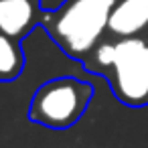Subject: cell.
I'll return each instance as SVG.
<instances>
[{
    "instance_id": "6da1fadb",
    "label": "cell",
    "mask_w": 148,
    "mask_h": 148,
    "mask_svg": "<svg viewBox=\"0 0 148 148\" xmlns=\"http://www.w3.org/2000/svg\"><path fill=\"white\" fill-rule=\"evenodd\" d=\"M118 0H65L61 8L47 12L45 25L55 43L73 59L87 61L97 47Z\"/></svg>"
},
{
    "instance_id": "7a4b0ae2",
    "label": "cell",
    "mask_w": 148,
    "mask_h": 148,
    "mask_svg": "<svg viewBox=\"0 0 148 148\" xmlns=\"http://www.w3.org/2000/svg\"><path fill=\"white\" fill-rule=\"evenodd\" d=\"M93 97V87L77 77H55L43 83L31 101L29 118L53 130L73 126L85 114Z\"/></svg>"
},
{
    "instance_id": "3957f363",
    "label": "cell",
    "mask_w": 148,
    "mask_h": 148,
    "mask_svg": "<svg viewBox=\"0 0 148 148\" xmlns=\"http://www.w3.org/2000/svg\"><path fill=\"white\" fill-rule=\"evenodd\" d=\"M106 77L118 101L130 108L148 106V41L144 37L118 39Z\"/></svg>"
},
{
    "instance_id": "277c9868",
    "label": "cell",
    "mask_w": 148,
    "mask_h": 148,
    "mask_svg": "<svg viewBox=\"0 0 148 148\" xmlns=\"http://www.w3.org/2000/svg\"><path fill=\"white\" fill-rule=\"evenodd\" d=\"M108 31L118 39L148 33V0H118L108 21Z\"/></svg>"
},
{
    "instance_id": "5b68a950",
    "label": "cell",
    "mask_w": 148,
    "mask_h": 148,
    "mask_svg": "<svg viewBox=\"0 0 148 148\" xmlns=\"http://www.w3.org/2000/svg\"><path fill=\"white\" fill-rule=\"evenodd\" d=\"M39 23V0H0V33L21 41Z\"/></svg>"
},
{
    "instance_id": "8992f818",
    "label": "cell",
    "mask_w": 148,
    "mask_h": 148,
    "mask_svg": "<svg viewBox=\"0 0 148 148\" xmlns=\"http://www.w3.org/2000/svg\"><path fill=\"white\" fill-rule=\"evenodd\" d=\"M25 57L18 39L0 33V81H10L21 75Z\"/></svg>"
},
{
    "instance_id": "52a82bcc",
    "label": "cell",
    "mask_w": 148,
    "mask_h": 148,
    "mask_svg": "<svg viewBox=\"0 0 148 148\" xmlns=\"http://www.w3.org/2000/svg\"><path fill=\"white\" fill-rule=\"evenodd\" d=\"M114 57H116V41H101L97 43V47L93 49V61L87 63L85 67L89 71H95V73H101L106 75L114 63Z\"/></svg>"
}]
</instances>
